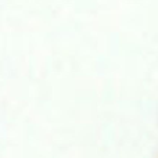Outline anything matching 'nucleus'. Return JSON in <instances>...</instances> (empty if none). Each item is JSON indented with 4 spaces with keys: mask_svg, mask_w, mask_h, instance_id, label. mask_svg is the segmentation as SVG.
<instances>
[]
</instances>
